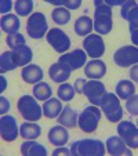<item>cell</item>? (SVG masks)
I'll return each instance as SVG.
<instances>
[{"instance_id": "obj_1", "label": "cell", "mask_w": 138, "mask_h": 156, "mask_svg": "<svg viewBox=\"0 0 138 156\" xmlns=\"http://www.w3.org/2000/svg\"><path fill=\"white\" fill-rule=\"evenodd\" d=\"M94 30L98 35H108L112 30V7L106 6L105 2H94Z\"/></svg>"}, {"instance_id": "obj_2", "label": "cell", "mask_w": 138, "mask_h": 156, "mask_svg": "<svg viewBox=\"0 0 138 156\" xmlns=\"http://www.w3.org/2000/svg\"><path fill=\"white\" fill-rule=\"evenodd\" d=\"M71 153L73 156H102L105 153V144L94 138L79 140L72 144Z\"/></svg>"}, {"instance_id": "obj_3", "label": "cell", "mask_w": 138, "mask_h": 156, "mask_svg": "<svg viewBox=\"0 0 138 156\" xmlns=\"http://www.w3.org/2000/svg\"><path fill=\"white\" fill-rule=\"evenodd\" d=\"M17 105L21 116L28 122H39L43 116V106L39 105L37 100L32 95H22Z\"/></svg>"}, {"instance_id": "obj_4", "label": "cell", "mask_w": 138, "mask_h": 156, "mask_svg": "<svg viewBox=\"0 0 138 156\" xmlns=\"http://www.w3.org/2000/svg\"><path fill=\"white\" fill-rule=\"evenodd\" d=\"M101 111L105 112V116L109 122L116 123L123 118V109L120 106L119 97H116L115 93H106L101 100Z\"/></svg>"}, {"instance_id": "obj_5", "label": "cell", "mask_w": 138, "mask_h": 156, "mask_svg": "<svg viewBox=\"0 0 138 156\" xmlns=\"http://www.w3.org/2000/svg\"><path fill=\"white\" fill-rule=\"evenodd\" d=\"M101 116H102V111L98 109L95 105H90L84 108V111L79 115L77 126L84 133H94L101 120Z\"/></svg>"}, {"instance_id": "obj_6", "label": "cell", "mask_w": 138, "mask_h": 156, "mask_svg": "<svg viewBox=\"0 0 138 156\" xmlns=\"http://www.w3.org/2000/svg\"><path fill=\"white\" fill-rule=\"evenodd\" d=\"M27 32L32 39H41L44 35H47L48 24L43 12H32L29 15L27 22Z\"/></svg>"}, {"instance_id": "obj_7", "label": "cell", "mask_w": 138, "mask_h": 156, "mask_svg": "<svg viewBox=\"0 0 138 156\" xmlns=\"http://www.w3.org/2000/svg\"><path fill=\"white\" fill-rule=\"evenodd\" d=\"M115 64L120 68H129L138 64V47L137 46H123L113 54Z\"/></svg>"}, {"instance_id": "obj_8", "label": "cell", "mask_w": 138, "mask_h": 156, "mask_svg": "<svg viewBox=\"0 0 138 156\" xmlns=\"http://www.w3.org/2000/svg\"><path fill=\"white\" fill-rule=\"evenodd\" d=\"M118 134L129 148H138V126L134 122H120L118 124Z\"/></svg>"}, {"instance_id": "obj_9", "label": "cell", "mask_w": 138, "mask_h": 156, "mask_svg": "<svg viewBox=\"0 0 138 156\" xmlns=\"http://www.w3.org/2000/svg\"><path fill=\"white\" fill-rule=\"evenodd\" d=\"M83 48L88 57H91L93 59H98L105 53V43H104V39L101 37V35L90 33L83 40Z\"/></svg>"}, {"instance_id": "obj_10", "label": "cell", "mask_w": 138, "mask_h": 156, "mask_svg": "<svg viewBox=\"0 0 138 156\" xmlns=\"http://www.w3.org/2000/svg\"><path fill=\"white\" fill-rule=\"evenodd\" d=\"M106 87L102 82L100 80H88L84 86V90H83V94L88 98V101L91 102V105L100 106L101 105V100L102 97L106 94Z\"/></svg>"}, {"instance_id": "obj_11", "label": "cell", "mask_w": 138, "mask_h": 156, "mask_svg": "<svg viewBox=\"0 0 138 156\" xmlns=\"http://www.w3.org/2000/svg\"><path fill=\"white\" fill-rule=\"evenodd\" d=\"M47 41L50 43V46L57 51V53H65L68 48L71 47V39L64 30H61L59 28H53L47 32L46 35Z\"/></svg>"}, {"instance_id": "obj_12", "label": "cell", "mask_w": 138, "mask_h": 156, "mask_svg": "<svg viewBox=\"0 0 138 156\" xmlns=\"http://www.w3.org/2000/svg\"><path fill=\"white\" fill-rule=\"evenodd\" d=\"M86 61H87V54L82 48H76V50H72L71 53L62 54L58 59L59 64L68 66L71 71H77V69L83 68Z\"/></svg>"}, {"instance_id": "obj_13", "label": "cell", "mask_w": 138, "mask_h": 156, "mask_svg": "<svg viewBox=\"0 0 138 156\" xmlns=\"http://www.w3.org/2000/svg\"><path fill=\"white\" fill-rule=\"evenodd\" d=\"M0 134L2 138L7 142H12L19 134V127L14 116L3 115L0 119Z\"/></svg>"}, {"instance_id": "obj_14", "label": "cell", "mask_w": 138, "mask_h": 156, "mask_svg": "<svg viewBox=\"0 0 138 156\" xmlns=\"http://www.w3.org/2000/svg\"><path fill=\"white\" fill-rule=\"evenodd\" d=\"M122 18L127 20L130 30L138 29V4L134 0H126L122 6Z\"/></svg>"}, {"instance_id": "obj_15", "label": "cell", "mask_w": 138, "mask_h": 156, "mask_svg": "<svg viewBox=\"0 0 138 156\" xmlns=\"http://www.w3.org/2000/svg\"><path fill=\"white\" fill-rule=\"evenodd\" d=\"M106 151H108L109 155L112 156H123V155H127V156H131L133 152L130 151V148L124 144V141L120 138V137H109L106 140Z\"/></svg>"}, {"instance_id": "obj_16", "label": "cell", "mask_w": 138, "mask_h": 156, "mask_svg": "<svg viewBox=\"0 0 138 156\" xmlns=\"http://www.w3.org/2000/svg\"><path fill=\"white\" fill-rule=\"evenodd\" d=\"M105 73H106V65L101 59H91L84 66V75L88 79L93 80L102 79L105 76Z\"/></svg>"}, {"instance_id": "obj_17", "label": "cell", "mask_w": 138, "mask_h": 156, "mask_svg": "<svg viewBox=\"0 0 138 156\" xmlns=\"http://www.w3.org/2000/svg\"><path fill=\"white\" fill-rule=\"evenodd\" d=\"M11 57L15 66H27L32 61L33 53L29 46H21L15 50H11Z\"/></svg>"}, {"instance_id": "obj_18", "label": "cell", "mask_w": 138, "mask_h": 156, "mask_svg": "<svg viewBox=\"0 0 138 156\" xmlns=\"http://www.w3.org/2000/svg\"><path fill=\"white\" fill-rule=\"evenodd\" d=\"M77 122H79V113L76 109H73L71 105L64 106L62 112L58 116V123L68 129H73L77 126Z\"/></svg>"}, {"instance_id": "obj_19", "label": "cell", "mask_w": 138, "mask_h": 156, "mask_svg": "<svg viewBox=\"0 0 138 156\" xmlns=\"http://www.w3.org/2000/svg\"><path fill=\"white\" fill-rule=\"evenodd\" d=\"M68 140H69L68 130L62 124L51 127L50 131H48V141L53 145H55V147H64L68 142Z\"/></svg>"}, {"instance_id": "obj_20", "label": "cell", "mask_w": 138, "mask_h": 156, "mask_svg": "<svg viewBox=\"0 0 138 156\" xmlns=\"http://www.w3.org/2000/svg\"><path fill=\"white\" fill-rule=\"evenodd\" d=\"M71 73L72 71L68 66H65V65L59 64V62H55V64H53L50 66V69H48V75H50V77L53 79V82L55 83H65L69 77H71Z\"/></svg>"}, {"instance_id": "obj_21", "label": "cell", "mask_w": 138, "mask_h": 156, "mask_svg": "<svg viewBox=\"0 0 138 156\" xmlns=\"http://www.w3.org/2000/svg\"><path fill=\"white\" fill-rule=\"evenodd\" d=\"M21 76H22L24 82L29 83V84H36L43 79V69L39 65H27L21 72Z\"/></svg>"}, {"instance_id": "obj_22", "label": "cell", "mask_w": 138, "mask_h": 156, "mask_svg": "<svg viewBox=\"0 0 138 156\" xmlns=\"http://www.w3.org/2000/svg\"><path fill=\"white\" fill-rule=\"evenodd\" d=\"M21 153L24 156H46L47 149L43 144L36 141H25L21 144Z\"/></svg>"}, {"instance_id": "obj_23", "label": "cell", "mask_w": 138, "mask_h": 156, "mask_svg": "<svg viewBox=\"0 0 138 156\" xmlns=\"http://www.w3.org/2000/svg\"><path fill=\"white\" fill-rule=\"evenodd\" d=\"M62 109H64V106H62L61 101L58 100V98H48L46 102H44L43 105V115L46 116V118L48 119H54V118H58L59 113L62 112Z\"/></svg>"}, {"instance_id": "obj_24", "label": "cell", "mask_w": 138, "mask_h": 156, "mask_svg": "<svg viewBox=\"0 0 138 156\" xmlns=\"http://www.w3.org/2000/svg\"><path fill=\"white\" fill-rule=\"evenodd\" d=\"M2 29L3 32H6L7 35H12V33H18V29L21 27V22H19V18L18 15L15 14H6L2 17Z\"/></svg>"}, {"instance_id": "obj_25", "label": "cell", "mask_w": 138, "mask_h": 156, "mask_svg": "<svg viewBox=\"0 0 138 156\" xmlns=\"http://www.w3.org/2000/svg\"><path fill=\"white\" fill-rule=\"evenodd\" d=\"M93 29H94V24H93V20L88 15H82L75 21V32L82 37L88 36Z\"/></svg>"}, {"instance_id": "obj_26", "label": "cell", "mask_w": 138, "mask_h": 156, "mask_svg": "<svg viewBox=\"0 0 138 156\" xmlns=\"http://www.w3.org/2000/svg\"><path fill=\"white\" fill-rule=\"evenodd\" d=\"M41 134V127L33 122H25L19 127V136L25 140H35Z\"/></svg>"}, {"instance_id": "obj_27", "label": "cell", "mask_w": 138, "mask_h": 156, "mask_svg": "<svg viewBox=\"0 0 138 156\" xmlns=\"http://www.w3.org/2000/svg\"><path fill=\"white\" fill-rule=\"evenodd\" d=\"M116 94H118L119 98L127 101L131 95L135 94L134 83L130 82V80H120V82L116 84Z\"/></svg>"}, {"instance_id": "obj_28", "label": "cell", "mask_w": 138, "mask_h": 156, "mask_svg": "<svg viewBox=\"0 0 138 156\" xmlns=\"http://www.w3.org/2000/svg\"><path fill=\"white\" fill-rule=\"evenodd\" d=\"M51 94H53V88L46 82H39L33 87V95L39 101H47L48 98H51Z\"/></svg>"}, {"instance_id": "obj_29", "label": "cell", "mask_w": 138, "mask_h": 156, "mask_svg": "<svg viewBox=\"0 0 138 156\" xmlns=\"http://www.w3.org/2000/svg\"><path fill=\"white\" fill-rule=\"evenodd\" d=\"M51 18L55 24L58 25H66L69 21H71V12L68 9L64 7H55L51 12Z\"/></svg>"}, {"instance_id": "obj_30", "label": "cell", "mask_w": 138, "mask_h": 156, "mask_svg": "<svg viewBox=\"0 0 138 156\" xmlns=\"http://www.w3.org/2000/svg\"><path fill=\"white\" fill-rule=\"evenodd\" d=\"M57 94H58V98L61 101H72L76 94V90L72 84H68V83H62L61 86L57 90Z\"/></svg>"}, {"instance_id": "obj_31", "label": "cell", "mask_w": 138, "mask_h": 156, "mask_svg": "<svg viewBox=\"0 0 138 156\" xmlns=\"http://www.w3.org/2000/svg\"><path fill=\"white\" fill-rule=\"evenodd\" d=\"M14 7H15L17 15L27 17V15H29L33 10V2L32 0H18Z\"/></svg>"}, {"instance_id": "obj_32", "label": "cell", "mask_w": 138, "mask_h": 156, "mask_svg": "<svg viewBox=\"0 0 138 156\" xmlns=\"http://www.w3.org/2000/svg\"><path fill=\"white\" fill-rule=\"evenodd\" d=\"M15 68H17V66H15L14 62H12L11 51H4V53L2 54V57H0V71H2V73L12 71V69H15Z\"/></svg>"}, {"instance_id": "obj_33", "label": "cell", "mask_w": 138, "mask_h": 156, "mask_svg": "<svg viewBox=\"0 0 138 156\" xmlns=\"http://www.w3.org/2000/svg\"><path fill=\"white\" fill-rule=\"evenodd\" d=\"M46 2L57 7H64L68 10H76L82 4V0H46Z\"/></svg>"}, {"instance_id": "obj_34", "label": "cell", "mask_w": 138, "mask_h": 156, "mask_svg": "<svg viewBox=\"0 0 138 156\" xmlns=\"http://www.w3.org/2000/svg\"><path fill=\"white\" fill-rule=\"evenodd\" d=\"M7 44L11 50H15V48L21 47V46H27V40H25L24 35L21 33H12V35L7 36Z\"/></svg>"}, {"instance_id": "obj_35", "label": "cell", "mask_w": 138, "mask_h": 156, "mask_svg": "<svg viewBox=\"0 0 138 156\" xmlns=\"http://www.w3.org/2000/svg\"><path fill=\"white\" fill-rule=\"evenodd\" d=\"M127 112L133 116H138V94H134L126 101Z\"/></svg>"}, {"instance_id": "obj_36", "label": "cell", "mask_w": 138, "mask_h": 156, "mask_svg": "<svg viewBox=\"0 0 138 156\" xmlns=\"http://www.w3.org/2000/svg\"><path fill=\"white\" fill-rule=\"evenodd\" d=\"M0 104H2V106H0V113L2 115H6L7 112L10 111V101L7 100L6 97H0Z\"/></svg>"}, {"instance_id": "obj_37", "label": "cell", "mask_w": 138, "mask_h": 156, "mask_svg": "<svg viewBox=\"0 0 138 156\" xmlns=\"http://www.w3.org/2000/svg\"><path fill=\"white\" fill-rule=\"evenodd\" d=\"M86 83H87V80H86V79H76V82H75V84H73L76 93H79V94H83V90H84Z\"/></svg>"}, {"instance_id": "obj_38", "label": "cell", "mask_w": 138, "mask_h": 156, "mask_svg": "<svg viewBox=\"0 0 138 156\" xmlns=\"http://www.w3.org/2000/svg\"><path fill=\"white\" fill-rule=\"evenodd\" d=\"M11 7H12V2H10V0H3V2L0 3V11L6 15V12H10Z\"/></svg>"}, {"instance_id": "obj_39", "label": "cell", "mask_w": 138, "mask_h": 156, "mask_svg": "<svg viewBox=\"0 0 138 156\" xmlns=\"http://www.w3.org/2000/svg\"><path fill=\"white\" fill-rule=\"evenodd\" d=\"M53 155L54 156H69V155H72L71 153V149H68V148H65V147H58L55 151L53 152Z\"/></svg>"}, {"instance_id": "obj_40", "label": "cell", "mask_w": 138, "mask_h": 156, "mask_svg": "<svg viewBox=\"0 0 138 156\" xmlns=\"http://www.w3.org/2000/svg\"><path fill=\"white\" fill-rule=\"evenodd\" d=\"M130 77H131L135 83H138V64L133 65V68L130 69Z\"/></svg>"}, {"instance_id": "obj_41", "label": "cell", "mask_w": 138, "mask_h": 156, "mask_svg": "<svg viewBox=\"0 0 138 156\" xmlns=\"http://www.w3.org/2000/svg\"><path fill=\"white\" fill-rule=\"evenodd\" d=\"M124 2H126V0H106L105 4H106V6H109V7H113V6H123Z\"/></svg>"}, {"instance_id": "obj_42", "label": "cell", "mask_w": 138, "mask_h": 156, "mask_svg": "<svg viewBox=\"0 0 138 156\" xmlns=\"http://www.w3.org/2000/svg\"><path fill=\"white\" fill-rule=\"evenodd\" d=\"M130 33H131V41H133V44L138 47V29L130 30Z\"/></svg>"}, {"instance_id": "obj_43", "label": "cell", "mask_w": 138, "mask_h": 156, "mask_svg": "<svg viewBox=\"0 0 138 156\" xmlns=\"http://www.w3.org/2000/svg\"><path fill=\"white\" fill-rule=\"evenodd\" d=\"M0 80H2V87H0V91L3 93L4 90H6V87H7V80H6V77H4V76H0Z\"/></svg>"}, {"instance_id": "obj_44", "label": "cell", "mask_w": 138, "mask_h": 156, "mask_svg": "<svg viewBox=\"0 0 138 156\" xmlns=\"http://www.w3.org/2000/svg\"><path fill=\"white\" fill-rule=\"evenodd\" d=\"M137 126H138V122H137Z\"/></svg>"}]
</instances>
